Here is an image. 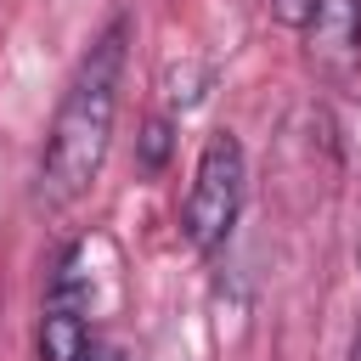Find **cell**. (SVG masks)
<instances>
[{"label": "cell", "instance_id": "6da1fadb", "mask_svg": "<svg viewBox=\"0 0 361 361\" xmlns=\"http://www.w3.org/2000/svg\"><path fill=\"white\" fill-rule=\"evenodd\" d=\"M124 45H130V17H113L102 28V39L85 51V62L73 68V85L62 90L51 141L39 152V180H34V197L45 209L79 203L90 192V180L102 175V158H107V141H113V118H118Z\"/></svg>", "mask_w": 361, "mask_h": 361}, {"label": "cell", "instance_id": "7a4b0ae2", "mask_svg": "<svg viewBox=\"0 0 361 361\" xmlns=\"http://www.w3.org/2000/svg\"><path fill=\"white\" fill-rule=\"evenodd\" d=\"M243 141L231 130H214L197 152V175H192V192H186V209H180V231L197 254H214L231 226H237V209H243Z\"/></svg>", "mask_w": 361, "mask_h": 361}, {"label": "cell", "instance_id": "3957f363", "mask_svg": "<svg viewBox=\"0 0 361 361\" xmlns=\"http://www.w3.org/2000/svg\"><path fill=\"white\" fill-rule=\"evenodd\" d=\"M310 34V62L327 79H350L361 68V0H322Z\"/></svg>", "mask_w": 361, "mask_h": 361}, {"label": "cell", "instance_id": "277c9868", "mask_svg": "<svg viewBox=\"0 0 361 361\" xmlns=\"http://www.w3.org/2000/svg\"><path fill=\"white\" fill-rule=\"evenodd\" d=\"M85 355H90L85 310L45 305V322H39V361H85Z\"/></svg>", "mask_w": 361, "mask_h": 361}, {"label": "cell", "instance_id": "5b68a950", "mask_svg": "<svg viewBox=\"0 0 361 361\" xmlns=\"http://www.w3.org/2000/svg\"><path fill=\"white\" fill-rule=\"evenodd\" d=\"M169 152H175V124L169 118H147L141 135H135V169L141 175H158L169 164Z\"/></svg>", "mask_w": 361, "mask_h": 361}, {"label": "cell", "instance_id": "8992f818", "mask_svg": "<svg viewBox=\"0 0 361 361\" xmlns=\"http://www.w3.org/2000/svg\"><path fill=\"white\" fill-rule=\"evenodd\" d=\"M85 299H90V282H85V254H79V248H68V254H62V265H56V276H51V305L85 310Z\"/></svg>", "mask_w": 361, "mask_h": 361}, {"label": "cell", "instance_id": "52a82bcc", "mask_svg": "<svg viewBox=\"0 0 361 361\" xmlns=\"http://www.w3.org/2000/svg\"><path fill=\"white\" fill-rule=\"evenodd\" d=\"M316 11H322V0H271V17L282 28H299V34L316 23Z\"/></svg>", "mask_w": 361, "mask_h": 361}, {"label": "cell", "instance_id": "ba28073f", "mask_svg": "<svg viewBox=\"0 0 361 361\" xmlns=\"http://www.w3.org/2000/svg\"><path fill=\"white\" fill-rule=\"evenodd\" d=\"M85 361H124V355H118V350H96V344H90V355H85Z\"/></svg>", "mask_w": 361, "mask_h": 361}, {"label": "cell", "instance_id": "9c48e42d", "mask_svg": "<svg viewBox=\"0 0 361 361\" xmlns=\"http://www.w3.org/2000/svg\"><path fill=\"white\" fill-rule=\"evenodd\" d=\"M350 361H361V333H355V344H350Z\"/></svg>", "mask_w": 361, "mask_h": 361}, {"label": "cell", "instance_id": "30bf717a", "mask_svg": "<svg viewBox=\"0 0 361 361\" xmlns=\"http://www.w3.org/2000/svg\"><path fill=\"white\" fill-rule=\"evenodd\" d=\"M355 265H361V248H355Z\"/></svg>", "mask_w": 361, "mask_h": 361}]
</instances>
